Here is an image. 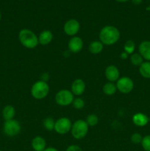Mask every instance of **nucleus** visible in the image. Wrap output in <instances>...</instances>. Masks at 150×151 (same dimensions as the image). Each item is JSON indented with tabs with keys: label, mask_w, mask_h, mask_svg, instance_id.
Listing matches in <instances>:
<instances>
[{
	"label": "nucleus",
	"mask_w": 150,
	"mask_h": 151,
	"mask_svg": "<svg viewBox=\"0 0 150 151\" xmlns=\"http://www.w3.org/2000/svg\"><path fill=\"white\" fill-rule=\"evenodd\" d=\"M120 38V32L114 26H105L101 28L99 32V41L104 45H113Z\"/></svg>",
	"instance_id": "obj_1"
},
{
	"label": "nucleus",
	"mask_w": 150,
	"mask_h": 151,
	"mask_svg": "<svg viewBox=\"0 0 150 151\" xmlns=\"http://www.w3.org/2000/svg\"><path fill=\"white\" fill-rule=\"evenodd\" d=\"M21 44L27 49H34L39 44L36 34L29 29H22L19 33Z\"/></svg>",
	"instance_id": "obj_2"
},
{
	"label": "nucleus",
	"mask_w": 150,
	"mask_h": 151,
	"mask_svg": "<svg viewBox=\"0 0 150 151\" xmlns=\"http://www.w3.org/2000/svg\"><path fill=\"white\" fill-rule=\"evenodd\" d=\"M49 86L46 81H38L31 88V95L36 100H42L48 95Z\"/></svg>",
	"instance_id": "obj_3"
},
{
	"label": "nucleus",
	"mask_w": 150,
	"mask_h": 151,
	"mask_svg": "<svg viewBox=\"0 0 150 151\" xmlns=\"http://www.w3.org/2000/svg\"><path fill=\"white\" fill-rule=\"evenodd\" d=\"M88 125L85 120L78 119L72 124L71 135L76 139H82L88 134Z\"/></svg>",
	"instance_id": "obj_4"
},
{
	"label": "nucleus",
	"mask_w": 150,
	"mask_h": 151,
	"mask_svg": "<svg viewBox=\"0 0 150 151\" xmlns=\"http://www.w3.org/2000/svg\"><path fill=\"white\" fill-rule=\"evenodd\" d=\"M21 130V126L20 122L14 119L5 121L3 125V132L7 137H16L19 134Z\"/></svg>",
	"instance_id": "obj_5"
},
{
	"label": "nucleus",
	"mask_w": 150,
	"mask_h": 151,
	"mask_svg": "<svg viewBox=\"0 0 150 151\" xmlns=\"http://www.w3.org/2000/svg\"><path fill=\"white\" fill-rule=\"evenodd\" d=\"M71 91L68 89H63L59 91L55 95V102L60 106H68L72 104L74 97Z\"/></svg>",
	"instance_id": "obj_6"
},
{
	"label": "nucleus",
	"mask_w": 150,
	"mask_h": 151,
	"mask_svg": "<svg viewBox=\"0 0 150 151\" xmlns=\"http://www.w3.org/2000/svg\"><path fill=\"white\" fill-rule=\"evenodd\" d=\"M71 121L67 117H60L55 121L54 131L60 135L68 134L71 130Z\"/></svg>",
	"instance_id": "obj_7"
},
{
	"label": "nucleus",
	"mask_w": 150,
	"mask_h": 151,
	"mask_svg": "<svg viewBox=\"0 0 150 151\" xmlns=\"http://www.w3.org/2000/svg\"><path fill=\"white\" fill-rule=\"evenodd\" d=\"M116 88L122 94H129L134 88V83L129 77H122L116 82Z\"/></svg>",
	"instance_id": "obj_8"
},
{
	"label": "nucleus",
	"mask_w": 150,
	"mask_h": 151,
	"mask_svg": "<svg viewBox=\"0 0 150 151\" xmlns=\"http://www.w3.org/2000/svg\"><path fill=\"white\" fill-rule=\"evenodd\" d=\"M80 29V24L76 19H69L65 23L63 26V30L65 33L69 36H75Z\"/></svg>",
	"instance_id": "obj_9"
},
{
	"label": "nucleus",
	"mask_w": 150,
	"mask_h": 151,
	"mask_svg": "<svg viewBox=\"0 0 150 151\" xmlns=\"http://www.w3.org/2000/svg\"><path fill=\"white\" fill-rule=\"evenodd\" d=\"M68 47L70 52L73 53H78L83 48V41L80 37L73 36L68 44Z\"/></svg>",
	"instance_id": "obj_10"
},
{
	"label": "nucleus",
	"mask_w": 150,
	"mask_h": 151,
	"mask_svg": "<svg viewBox=\"0 0 150 151\" xmlns=\"http://www.w3.org/2000/svg\"><path fill=\"white\" fill-rule=\"evenodd\" d=\"M106 78L109 82H115L119 79L120 76V72H119V69L114 65H110L107 66L105 69L104 72Z\"/></svg>",
	"instance_id": "obj_11"
},
{
	"label": "nucleus",
	"mask_w": 150,
	"mask_h": 151,
	"mask_svg": "<svg viewBox=\"0 0 150 151\" xmlns=\"http://www.w3.org/2000/svg\"><path fill=\"white\" fill-rule=\"evenodd\" d=\"M85 83L82 79H76L73 81L71 84V92L75 96H80L85 92Z\"/></svg>",
	"instance_id": "obj_12"
},
{
	"label": "nucleus",
	"mask_w": 150,
	"mask_h": 151,
	"mask_svg": "<svg viewBox=\"0 0 150 151\" xmlns=\"http://www.w3.org/2000/svg\"><path fill=\"white\" fill-rule=\"evenodd\" d=\"M31 146L35 151H44L46 148V142L42 137L37 136L32 139Z\"/></svg>",
	"instance_id": "obj_13"
},
{
	"label": "nucleus",
	"mask_w": 150,
	"mask_h": 151,
	"mask_svg": "<svg viewBox=\"0 0 150 151\" xmlns=\"http://www.w3.org/2000/svg\"><path fill=\"white\" fill-rule=\"evenodd\" d=\"M139 54L145 60H150V41H144L139 44L138 47Z\"/></svg>",
	"instance_id": "obj_14"
},
{
	"label": "nucleus",
	"mask_w": 150,
	"mask_h": 151,
	"mask_svg": "<svg viewBox=\"0 0 150 151\" xmlns=\"http://www.w3.org/2000/svg\"><path fill=\"white\" fill-rule=\"evenodd\" d=\"M132 122L138 127H144L148 124L149 117L143 113H137L132 116Z\"/></svg>",
	"instance_id": "obj_15"
},
{
	"label": "nucleus",
	"mask_w": 150,
	"mask_h": 151,
	"mask_svg": "<svg viewBox=\"0 0 150 151\" xmlns=\"http://www.w3.org/2000/svg\"><path fill=\"white\" fill-rule=\"evenodd\" d=\"M38 43L43 46L50 44L53 39V34L50 30H44L38 36Z\"/></svg>",
	"instance_id": "obj_16"
},
{
	"label": "nucleus",
	"mask_w": 150,
	"mask_h": 151,
	"mask_svg": "<svg viewBox=\"0 0 150 151\" xmlns=\"http://www.w3.org/2000/svg\"><path fill=\"white\" fill-rule=\"evenodd\" d=\"M15 115H16V109L13 106L7 105L3 109L2 116L5 121L13 119Z\"/></svg>",
	"instance_id": "obj_17"
},
{
	"label": "nucleus",
	"mask_w": 150,
	"mask_h": 151,
	"mask_svg": "<svg viewBox=\"0 0 150 151\" xmlns=\"http://www.w3.org/2000/svg\"><path fill=\"white\" fill-rule=\"evenodd\" d=\"M103 48H104V44H103L100 41H92V42L89 44V47H88L90 52L94 55H97L101 53V52H102Z\"/></svg>",
	"instance_id": "obj_18"
},
{
	"label": "nucleus",
	"mask_w": 150,
	"mask_h": 151,
	"mask_svg": "<svg viewBox=\"0 0 150 151\" xmlns=\"http://www.w3.org/2000/svg\"><path fill=\"white\" fill-rule=\"evenodd\" d=\"M102 91L106 95L112 96L113 94H116V91H117V88H116V84L113 83V82H107L103 86Z\"/></svg>",
	"instance_id": "obj_19"
},
{
	"label": "nucleus",
	"mask_w": 150,
	"mask_h": 151,
	"mask_svg": "<svg viewBox=\"0 0 150 151\" xmlns=\"http://www.w3.org/2000/svg\"><path fill=\"white\" fill-rule=\"evenodd\" d=\"M139 72L143 78L150 79V62H144L139 66Z\"/></svg>",
	"instance_id": "obj_20"
},
{
	"label": "nucleus",
	"mask_w": 150,
	"mask_h": 151,
	"mask_svg": "<svg viewBox=\"0 0 150 151\" xmlns=\"http://www.w3.org/2000/svg\"><path fill=\"white\" fill-rule=\"evenodd\" d=\"M43 125L46 130L49 131H54V125H55V121L51 117H46L43 121Z\"/></svg>",
	"instance_id": "obj_21"
},
{
	"label": "nucleus",
	"mask_w": 150,
	"mask_h": 151,
	"mask_svg": "<svg viewBox=\"0 0 150 151\" xmlns=\"http://www.w3.org/2000/svg\"><path fill=\"white\" fill-rule=\"evenodd\" d=\"M143 58L139 53H132L130 56V61L132 65L135 66H140L144 61H143Z\"/></svg>",
	"instance_id": "obj_22"
},
{
	"label": "nucleus",
	"mask_w": 150,
	"mask_h": 151,
	"mask_svg": "<svg viewBox=\"0 0 150 151\" xmlns=\"http://www.w3.org/2000/svg\"><path fill=\"white\" fill-rule=\"evenodd\" d=\"M135 49V44L134 41L132 40H128L125 42L124 46V50L125 52L127 53L128 55H132L134 53Z\"/></svg>",
	"instance_id": "obj_23"
},
{
	"label": "nucleus",
	"mask_w": 150,
	"mask_h": 151,
	"mask_svg": "<svg viewBox=\"0 0 150 151\" xmlns=\"http://www.w3.org/2000/svg\"><path fill=\"white\" fill-rule=\"evenodd\" d=\"M86 123L88 124V126H95L98 124L99 122V117L94 114H89L86 117V120H85Z\"/></svg>",
	"instance_id": "obj_24"
},
{
	"label": "nucleus",
	"mask_w": 150,
	"mask_h": 151,
	"mask_svg": "<svg viewBox=\"0 0 150 151\" xmlns=\"http://www.w3.org/2000/svg\"><path fill=\"white\" fill-rule=\"evenodd\" d=\"M141 146L145 151H150V135H146L143 137Z\"/></svg>",
	"instance_id": "obj_25"
},
{
	"label": "nucleus",
	"mask_w": 150,
	"mask_h": 151,
	"mask_svg": "<svg viewBox=\"0 0 150 151\" xmlns=\"http://www.w3.org/2000/svg\"><path fill=\"white\" fill-rule=\"evenodd\" d=\"M72 105H73V107L74 109L79 110V109H82L85 107V101L82 98L77 97V98H75L74 100Z\"/></svg>",
	"instance_id": "obj_26"
},
{
	"label": "nucleus",
	"mask_w": 150,
	"mask_h": 151,
	"mask_svg": "<svg viewBox=\"0 0 150 151\" xmlns=\"http://www.w3.org/2000/svg\"><path fill=\"white\" fill-rule=\"evenodd\" d=\"M142 136L139 133H134V134H132L131 135L130 140L133 144H140L142 142Z\"/></svg>",
	"instance_id": "obj_27"
},
{
	"label": "nucleus",
	"mask_w": 150,
	"mask_h": 151,
	"mask_svg": "<svg viewBox=\"0 0 150 151\" xmlns=\"http://www.w3.org/2000/svg\"><path fill=\"white\" fill-rule=\"evenodd\" d=\"M66 151H82V148L76 145H71L66 148Z\"/></svg>",
	"instance_id": "obj_28"
},
{
	"label": "nucleus",
	"mask_w": 150,
	"mask_h": 151,
	"mask_svg": "<svg viewBox=\"0 0 150 151\" xmlns=\"http://www.w3.org/2000/svg\"><path fill=\"white\" fill-rule=\"evenodd\" d=\"M128 55H128L127 53L125 52L124 51L123 52H121L120 54V58L121 59H123V60H126V59L128 58Z\"/></svg>",
	"instance_id": "obj_29"
},
{
	"label": "nucleus",
	"mask_w": 150,
	"mask_h": 151,
	"mask_svg": "<svg viewBox=\"0 0 150 151\" xmlns=\"http://www.w3.org/2000/svg\"><path fill=\"white\" fill-rule=\"evenodd\" d=\"M44 151H59V150H57V148H55V147H46V148Z\"/></svg>",
	"instance_id": "obj_30"
},
{
	"label": "nucleus",
	"mask_w": 150,
	"mask_h": 151,
	"mask_svg": "<svg viewBox=\"0 0 150 151\" xmlns=\"http://www.w3.org/2000/svg\"><path fill=\"white\" fill-rule=\"evenodd\" d=\"M142 1L143 0H132V2L135 4H140Z\"/></svg>",
	"instance_id": "obj_31"
},
{
	"label": "nucleus",
	"mask_w": 150,
	"mask_h": 151,
	"mask_svg": "<svg viewBox=\"0 0 150 151\" xmlns=\"http://www.w3.org/2000/svg\"><path fill=\"white\" fill-rule=\"evenodd\" d=\"M115 1H118V2H126V1H129V0H115Z\"/></svg>",
	"instance_id": "obj_32"
},
{
	"label": "nucleus",
	"mask_w": 150,
	"mask_h": 151,
	"mask_svg": "<svg viewBox=\"0 0 150 151\" xmlns=\"http://www.w3.org/2000/svg\"><path fill=\"white\" fill-rule=\"evenodd\" d=\"M1 11H0V21H1Z\"/></svg>",
	"instance_id": "obj_33"
},
{
	"label": "nucleus",
	"mask_w": 150,
	"mask_h": 151,
	"mask_svg": "<svg viewBox=\"0 0 150 151\" xmlns=\"http://www.w3.org/2000/svg\"><path fill=\"white\" fill-rule=\"evenodd\" d=\"M0 151H3V150H0Z\"/></svg>",
	"instance_id": "obj_34"
}]
</instances>
